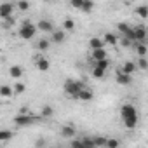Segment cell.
I'll return each instance as SVG.
<instances>
[{
  "label": "cell",
  "mask_w": 148,
  "mask_h": 148,
  "mask_svg": "<svg viewBox=\"0 0 148 148\" xmlns=\"http://www.w3.org/2000/svg\"><path fill=\"white\" fill-rule=\"evenodd\" d=\"M35 33H37V26L32 23V21H23L21 23V26H19V37L23 38V40H32L33 37H35Z\"/></svg>",
  "instance_id": "1"
},
{
  "label": "cell",
  "mask_w": 148,
  "mask_h": 148,
  "mask_svg": "<svg viewBox=\"0 0 148 148\" xmlns=\"http://www.w3.org/2000/svg\"><path fill=\"white\" fill-rule=\"evenodd\" d=\"M124 37H127L131 42H145V38H146V30H145V26H131V30H129Z\"/></svg>",
  "instance_id": "2"
},
{
  "label": "cell",
  "mask_w": 148,
  "mask_h": 148,
  "mask_svg": "<svg viewBox=\"0 0 148 148\" xmlns=\"http://www.w3.org/2000/svg\"><path fill=\"white\" fill-rule=\"evenodd\" d=\"M82 87H84L82 82H79V80H71V79H70V80L64 82V87H63V89H64V92H66L70 98H75V99H77V94H79V91H80Z\"/></svg>",
  "instance_id": "3"
},
{
  "label": "cell",
  "mask_w": 148,
  "mask_h": 148,
  "mask_svg": "<svg viewBox=\"0 0 148 148\" xmlns=\"http://www.w3.org/2000/svg\"><path fill=\"white\" fill-rule=\"evenodd\" d=\"M37 119L33 117V115H30V113H18L16 117H14V124L18 125V127H26V125H30V124H33Z\"/></svg>",
  "instance_id": "4"
},
{
  "label": "cell",
  "mask_w": 148,
  "mask_h": 148,
  "mask_svg": "<svg viewBox=\"0 0 148 148\" xmlns=\"http://www.w3.org/2000/svg\"><path fill=\"white\" fill-rule=\"evenodd\" d=\"M120 117H122V120H125V119H134V117H139V115H138V110L134 108V105L125 103V105L120 106Z\"/></svg>",
  "instance_id": "5"
},
{
  "label": "cell",
  "mask_w": 148,
  "mask_h": 148,
  "mask_svg": "<svg viewBox=\"0 0 148 148\" xmlns=\"http://www.w3.org/2000/svg\"><path fill=\"white\" fill-rule=\"evenodd\" d=\"M132 75H129V73H125V71H122V70H117V84H120V86H129L131 84V79Z\"/></svg>",
  "instance_id": "6"
},
{
  "label": "cell",
  "mask_w": 148,
  "mask_h": 148,
  "mask_svg": "<svg viewBox=\"0 0 148 148\" xmlns=\"http://www.w3.org/2000/svg\"><path fill=\"white\" fill-rule=\"evenodd\" d=\"M12 11H14V5L11 2H4L2 5H0V18L5 19V18L12 16Z\"/></svg>",
  "instance_id": "7"
},
{
  "label": "cell",
  "mask_w": 148,
  "mask_h": 148,
  "mask_svg": "<svg viewBox=\"0 0 148 148\" xmlns=\"http://www.w3.org/2000/svg\"><path fill=\"white\" fill-rule=\"evenodd\" d=\"M64 38H66L64 30H52V32H51V42H54V44H63Z\"/></svg>",
  "instance_id": "8"
},
{
  "label": "cell",
  "mask_w": 148,
  "mask_h": 148,
  "mask_svg": "<svg viewBox=\"0 0 148 148\" xmlns=\"http://www.w3.org/2000/svg\"><path fill=\"white\" fill-rule=\"evenodd\" d=\"M35 66H37V70H40V71H47V70L51 68V61H49L47 58H44V56H38V58L35 59Z\"/></svg>",
  "instance_id": "9"
},
{
  "label": "cell",
  "mask_w": 148,
  "mask_h": 148,
  "mask_svg": "<svg viewBox=\"0 0 148 148\" xmlns=\"http://www.w3.org/2000/svg\"><path fill=\"white\" fill-rule=\"evenodd\" d=\"M94 98V92L89 89V87H82L80 91H79V94H77V99H80V101H91Z\"/></svg>",
  "instance_id": "10"
},
{
  "label": "cell",
  "mask_w": 148,
  "mask_h": 148,
  "mask_svg": "<svg viewBox=\"0 0 148 148\" xmlns=\"http://www.w3.org/2000/svg\"><path fill=\"white\" fill-rule=\"evenodd\" d=\"M37 28H38L40 32H44V33H51V32L54 30V25H52V21H49V19H40V21L37 23Z\"/></svg>",
  "instance_id": "11"
},
{
  "label": "cell",
  "mask_w": 148,
  "mask_h": 148,
  "mask_svg": "<svg viewBox=\"0 0 148 148\" xmlns=\"http://www.w3.org/2000/svg\"><path fill=\"white\" fill-rule=\"evenodd\" d=\"M91 56H92V61L105 59V58H108V51H106L105 47H99V49H91Z\"/></svg>",
  "instance_id": "12"
},
{
  "label": "cell",
  "mask_w": 148,
  "mask_h": 148,
  "mask_svg": "<svg viewBox=\"0 0 148 148\" xmlns=\"http://www.w3.org/2000/svg\"><path fill=\"white\" fill-rule=\"evenodd\" d=\"M23 73H25V70H23V66H19V64H12V66L9 68V75H11V79H21Z\"/></svg>",
  "instance_id": "13"
},
{
  "label": "cell",
  "mask_w": 148,
  "mask_h": 148,
  "mask_svg": "<svg viewBox=\"0 0 148 148\" xmlns=\"http://www.w3.org/2000/svg\"><path fill=\"white\" fill-rule=\"evenodd\" d=\"M103 42H105V45H117V42H119V37L115 35V33H105L103 35Z\"/></svg>",
  "instance_id": "14"
},
{
  "label": "cell",
  "mask_w": 148,
  "mask_h": 148,
  "mask_svg": "<svg viewBox=\"0 0 148 148\" xmlns=\"http://www.w3.org/2000/svg\"><path fill=\"white\" fill-rule=\"evenodd\" d=\"M75 134H77V131H75L73 125H63L61 127V136L63 138H73Z\"/></svg>",
  "instance_id": "15"
},
{
  "label": "cell",
  "mask_w": 148,
  "mask_h": 148,
  "mask_svg": "<svg viewBox=\"0 0 148 148\" xmlns=\"http://www.w3.org/2000/svg\"><path fill=\"white\" fill-rule=\"evenodd\" d=\"M120 70H122V71H125V73H129V75H132V73L138 70V66H136V63H134V61H125V63H124V66H122Z\"/></svg>",
  "instance_id": "16"
},
{
  "label": "cell",
  "mask_w": 148,
  "mask_h": 148,
  "mask_svg": "<svg viewBox=\"0 0 148 148\" xmlns=\"http://www.w3.org/2000/svg\"><path fill=\"white\" fill-rule=\"evenodd\" d=\"M91 73H92V77H94V79H103V77L106 75V70H103V68H99V66L92 64V70H91Z\"/></svg>",
  "instance_id": "17"
},
{
  "label": "cell",
  "mask_w": 148,
  "mask_h": 148,
  "mask_svg": "<svg viewBox=\"0 0 148 148\" xmlns=\"http://www.w3.org/2000/svg\"><path fill=\"white\" fill-rule=\"evenodd\" d=\"M132 47H134V51H136V52H138L139 56H146V52H148V49H146L145 42H139V44L132 42Z\"/></svg>",
  "instance_id": "18"
},
{
  "label": "cell",
  "mask_w": 148,
  "mask_h": 148,
  "mask_svg": "<svg viewBox=\"0 0 148 148\" xmlns=\"http://www.w3.org/2000/svg\"><path fill=\"white\" fill-rule=\"evenodd\" d=\"M0 96H2V98H11V96H14L12 87H11V86H0Z\"/></svg>",
  "instance_id": "19"
},
{
  "label": "cell",
  "mask_w": 148,
  "mask_h": 148,
  "mask_svg": "<svg viewBox=\"0 0 148 148\" xmlns=\"http://www.w3.org/2000/svg\"><path fill=\"white\" fill-rule=\"evenodd\" d=\"M89 45H91V49H99V47H105V42H103V38L92 37V38L89 40Z\"/></svg>",
  "instance_id": "20"
},
{
  "label": "cell",
  "mask_w": 148,
  "mask_h": 148,
  "mask_svg": "<svg viewBox=\"0 0 148 148\" xmlns=\"http://www.w3.org/2000/svg\"><path fill=\"white\" fill-rule=\"evenodd\" d=\"M136 14H138L141 19H146V18H148V7H146V5H139V7L136 9Z\"/></svg>",
  "instance_id": "21"
},
{
  "label": "cell",
  "mask_w": 148,
  "mask_h": 148,
  "mask_svg": "<svg viewBox=\"0 0 148 148\" xmlns=\"http://www.w3.org/2000/svg\"><path fill=\"white\" fill-rule=\"evenodd\" d=\"M49 45H51V40H47V38H40L38 44H37V49H38V51H47Z\"/></svg>",
  "instance_id": "22"
},
{
  "label": "cell",
  "mask_w": 148,
  "mask_h": 148,
  "mask_svg": "<svg viewBox=\"0 0 148 148\" xmlns=\"http://www.w3.org/2000/svg\"><path fill=\"white\" fill-rule=\"evenodd\" d=\"M92 64H96V66H99V68H103V70H108V64H110V61H108V58H105V59L92 61Z\"/></svg>",
  "instance_id": "23"
},
{
  "label": "cell",
  "mask_w": 148,
  "mask_h": 148,
  "mask_svg": "<svg viewBox=\"0 0 148 148\" xmlns=\"http://www.w3.org/2000/svg\"><path fill=\"white\" fill-rule=\"evenodd\" d=\"M94 9V2H92V0H86V2L82 4V9L80 11H84V12H91Z\"/></svg>",
  "instance_id": "24"
},
{
  "label": "cell",
  "mask_w": 148,
  "mask_h": 148,
  "mask_svg": "<svg viewBox=\"0 0 148 148\" xmlns=\"http://www.w3.org/2000/svg\"><path fill=\"white\" fill-rule=\"evenodd\" d=\"M12 91H14V94H23V92L26 91V86H25L23 82H18V84L12 87Z\"/></svg>",
  "instance_id": "25"
},
{
  "label": "cell",
  "mask_w": 148,
  "mask_h": 148,
  "mask_svg": "<svg viewBox=\"0 0 148 148\" xmlns=\"http://www.w3.org/2000/svg\"><path fill=\"white\" fill-rule=\"evenodd\" d=\"M12 138V132L11 131H7V129H2L0 131V141H9Z\"/></svg>",
  "instance_id": "26"
},
{
  "label": "cell",
  "mask_w": 148,
  "mask_h": 148,
  "mask_svg": "<svg viewBox=\"0 0 148 148\" xmlns=\"http://www.w3.org/2000/svg\"><path fill=\"white\" fill-rule=\"evenodd\" d=\"M73 28H75V23H73V19H64V21H63V30L71 32Z\"/></svg>",
  "instance_id": "27"
},
{
  "label": "cell",
  "mask_w": 148,
  "mask_h": 148,
  "mask_svg": "<svg viewBox=\"0 0 148 148\" xmlns=\"http://www.w3.org/2000/svg\"><path fill=\"white\" fill-rule=\"evenodd\" d=\"M136 66L141 68V70H146V68H148V61H146V58H145V56H139V61L136 63Z\"/></svg>",
  "instance_id": "28"
},
{
  "label": "cell",
  "mask_w": 148,
  "mask_h": 148,
  "mask_svg": "<svg viewBox=\"0 0 148 148\" xmlns=\"http://www.w3.org/2000/svg\"><path fill=\"white\" fill-rule=\"evenodd\" d=\"M52 113H54V110L49 106V105H45V106H42V117H52Z\"/></svg>",
  "instance_id": "29"
},
{
  "label": "cell",
  "mask_w": 148,
  "mask_h": 148,
  "mask_svg": "<svg viewBox=\"0 0 148 148\" xmlns=\"http://www.w3.org/2000/svg\"><path fill=\"white\" fill-rule=\"evenodd\" d=\"M117 28H119L120 35H125V33H127V32L131 30V26H129L127 23H119V26H117Z\"/></svg>",
  "instance_id": "30"
},
{
  "label": "cell",
  "mask_w": 148,
  "mask_h": 148,
  "mask_svg": "<svg viewBox=\"0 0 148 148\" xmlns=\"http://www.w3.org/2000/svg\"><path fill=\"white\" fill-rule=\"evenodd\" d=\"M18 9L19 11H28L30 9V2H28V0H19V2H18Z\"/></svg>",
  "instance_id": "31"
},
{
  "label": "cell",
  "mask_w": 148,
  "mask_h": 148,
  "mask_svg": "<svg viewBox=\"0 0 148 148\" xmlns=\"http://www.w3.org/2000/svg\"><path fill=\"white\" fill-rule=\"evenodd\" d=\"M120 143L117 141V139H105V146L106 148H117Z\"/></svg>",
  "instance_id": "32"
},
{
  "label": "cell",
  "mask_w": 148,
  "mask_h": 148,
  "mask_svg": "<svg viewBox=\"0 0 148 148\" xmlns=\"http://www.w3.org/2000/svg\"><path fill=\"white\" fill-rule=\"evenodd\" d=\"M86 2V0H70V4L75 7V9H82V4Z\"/></svg>",
  "instance_id": "33"
},
{
  "label": "cell",
  "mask_w": 148,
  "mask_h": 148,
  "mask_svg": "<svg viewBox=\"0 0 148 148\" xmlns=\"http://www.w3.org/2000/svg\"><path fill=\"white\" fill-rule=\"evenodd\" d=\"M71 146H73V148H84L82 139H73V141H71Z\"/></svg>",
  "instance_id": "34"
},
{
  "label": "cell",
  "mask_w": 148,
  "mask_h": 148,
  "mask_svg": "<svg viewBox=\"0 0 148 148\" xmlns=\"http://www.w3.org/2000/svg\"><path fill=\"white\" fill-rule=\"evenodd\" d=\"M94 146H105V139L103 138H94Z\"/></svg>",
  "instance_id": "35"
},
{
  "label": "cell",
  "mask_w": 148,
  "mask_h": 148,
  "mask_svg": "<svg viewBox=\"0 0 148 148\" xmlns=\"http://www.w3.org/2000/svg\"><path fill=\"white\" fill-rule=\"evenodd\" d=\"M19 113H30V110L25 106V108H21V110H19Z\"/></svg>",
  "instance_id": "36"
},
{
  "label": "cell",
  "mask_w": 148,
  "mask_h": 148,
  "mask_svg": "<svg viewBox=\"0 0 148 148\" xmlns=\"http://www.w3.org/2000/svg\"><path fill=\"white\" fill-rule=\"evenodd\" d=\"M127 2H134V0H127Z\"/></svg>",
  "instance_id": "37"
},
{
  "label": "cell",
  "mask_w": 148,
  "mask_h": 148,
  "mask_svg": "<svg viewBox=\"0 0 148 148\" xmlns=\"http://www.w3.org/2000/svg\"><path fill=\"white\" fill-rule=\"evenodd\" d=\"M0 145H2V141H0Z\"/></svg>",
  "instance_id": "38"
}]
</instances>
